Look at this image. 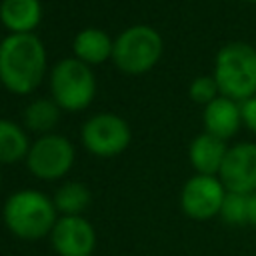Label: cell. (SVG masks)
<instances>
[{
	"label": "cell",
	"instance_id": "cell-1",
	"mask_svg": "<svg viewBox=\"0 0 256 256\" xmlns=\"http://www.w3.org/2000/svg\"><path fill=\"white\" fill-rule=\"evenodd\" d=\"M46 48L32 34H8L0 40V84L16 94H32L46 76Z\"/></svg>",
	"mask_w": 256,
	"mask_h": 256
},
{
	"label": "cell",
	"instance_id": "cell-2",
	"mask_svg": "<svg viewBox=\"0 0 256 256\" xmlns=\"http://www.w3.org/2000/svg\"><path fill=\"white\" fill-rule=\"evenodd\" d=\"M2 218L6 228L20 240H40L50 236L58 210L54 200L40 190L24 188L12 192L2 208Z\"/></svg>",
	"mask_w": 256,
	"mask_h": 256
},
{
	"label": "cell",
	"instance_id": "cell-3",
	"mask_svg": "<svg viewBox=\"0 0 256 256\" xmlns=\"http://www.w3.org/2000/svg\"><path fill=\"white\" fill-rule=\"evenodd\" d=\"M212 76L222 96L236 102L256 94V48L244 40H230L214 56Z\"/></svg>",
	"mask_w": 256,
	"mask_h": 256
},
{
	"label": "cell",
	"instance_id": "cell-4",
	"mask_svg": "<svg viewBox=\"0 0 256 256\" xmlns=\"http://www.w3.org/2000/svg\"><path fill=\"white\" fill-rule=\"evenodd\" d=\"M162 52L164 40L160 32L148 24H134L114 38L112 60L120 72L142 76L160 62Z\"/></svg>",
	"mask_w": 256,
	"mask_h": 256
},
{
	"label": "cell",
	"instance_id": "cell-5",
	"mask_svg": "<svg viewBox=\"0 0 256 256\" xmlns=\"http://www.w3.org/2000/svg\"><path fill=\"white\" fill-rule=\"evenodd\" d=\"M50 94L66 112L86 110L96 98V76L78 58H62L50 70Z\"/></svg>",
	"mask_w": 256,
	"mask_h": 256
},
{
	"label": "cell",
	"instance_id": "cell-6",
	"mask_svg": "<svg viewBox=\"0 0 256 256\" xmlns=\"http://www.w3.org/2000/svg\"><path fill=\"white\" fill-rule=\"evenodd\" d=\"M74 164V146L62 134H42L28 150L26 168L38 180H60Z\"/></svg>",
	"mask_w": 256,
	"mask_h": 256
},
{
	"label": "cell",
	"instance_id": "cell-7",
	"mask_svg": "<svg viewBox=\"0 0 256 256\" xmlns=\"http://www.w3.org/2000/svg\"><path fill=\"white\" fill-rule=\"evenodd\" d=\"M84 148L98 158H112L122 154L132 140V130L128 122L112 112H100L90 116L82 126Z\"/></svg>",
	"mask_w": 256,
	"mask_h": 256
},
{
	"label": "cell",
	"instance_id": "cell-8",
	"mask_svg": "<svg viewBox=\"0 0 256 256\" xmlns=\"http://www.w3.org/2000/svg\"><path fill=\"white\" fill-rule=\"evenodd\" d=\"M226 192L228 190L218 176L194 174L184 182L180 190V208L190 220H212L220 214Z\"/></svg>",
	"mask_w": 256,
	"mask_h": 256
},
{
	"label": "cell",
	"instance_id": "cell-9",
	"mask_svg": "<svg viewBox=\"0 0 256 256\" xmlns=\"http://www.w3.org/2000/svg\"><path fill=\"white\" fill-rule=\"evenodd\" d=\"M218 178L228 192H256V142H236L228 146Z\"/></svg>",
	"mask_w": 256,
	"mask_h": 256
},
{
	"label": "cell",
	"instance_id": "cell-10",
	"mask_svg": "<svg viewBox=\"0 0 256 256\" xmlns=\"http://www.w3.org/2000/svg\"><path fill=\"white\" fill-rule=\"evenodd\" d=\"M50 244L58 256H90L96 248V230L84 216H58Z\"/></svg>",
	"mask_w": 256,
	"mask_h": 256
},
{
	"label": "cell",
	"instance_id": "cell-11",
	"mask_svg": "<svg viewBox=\"0 0 256 256\" xmlns=\"http://www.w3.org/2000/svg\"><path fill=\"white\" fill-rule=\"evenodd\" d=\"M202 124H204V132L228 142L244 126L242 124V106H240V102L220 94L216 100H212L210 104L204 106Z\"/></svg>",
	"mask_w": 256,
	"mask_h": 256
},
{
	"label": "cell",
	"instance_id": "cell-12",
	"mask_svg": "<svg viewBox=\"0 0 256 256\" xmlns=\"http://www.w3.org/2000/svg\"><path fill=\"white\" fill-rule=\"evenodd\" d=\"M226 152H228V142L208 132H200L198 136H194V140L188 146V160L196 170V174L218 176L224 164Z\"/></svg>",
	"mask_w": 256,
	"mask_h": 256
},
{
	"label": "cell",
	"instance_id": "cell-13",
	"mask_svg": "<svg viewBox=\"0 0 256 256\" xmlns=\"http://www.w3.org/2000/svg\"><path fill=\"white\" fill-rule=\"evenodd\" d=\"M42 20L40 0H2L0 22L8 34H32Z\"/></svg>",
	"mask_w": 256,
	"mask_h": 256
},
{
	"label": "cell",
	"instance_id": "cell-14",
	"mask_svg": "<svg viewBox=\"0 0 256 256\" xmlns=\"http://www.w3.org/2000/svg\"><path fill=\"white\" fill-rule=\"evenodd\" d=\"M114 52V40L108 32L100 28H84L80 30L72 40V54L80 62L88 66L104 64L112 58Z\"/></svg>",
	"mask_w": 256,
	"mask_h": 256
},
{
	"label": "cell",
	"instance_id": "cell-15",
	"mask_svg": "<svg viewBox=\"0 0 256 256\" xmlns=\"http://www.w3.org/2000/svg\"><path fill=\"white\" fill-rule=\"evenodd\" d=\"M30 140L26 130L8 118H0V164H14L18 160H26Z\"/></svg>",
	"mask_w": 256,
	"mask_h": 256
},
{
	"label": "cell",
	"instance_id": "cell-16",
	"mask_svg": "<svg viewBox=\"0 0 256 256\" xmlns=\"http://www.w3.org/2000/svg\"><path fill=\"white\" fill-rule=\"evenodd\" d=\"M60 106L52 98H36L24 108V124L38 134H50L60 120Z\"/></svg>",
	"mask_w": 256,
	"mask_h": 256
},
{
	"label": "cell",
	"instance_id": "cell-17",
	"mask_svg": "<svg viewBox=\"0 0 256 256\" xmlns=\"http://www.w3.org/2000/svg\"><path fill=\"white\" fill-rule=\"evenodd\" d=\"M90 190L82 182H64L54 192V206L60 216H82L90 204Z\"/></svg>",
	"mask_w": 256,
	"mask_h": 256
},
{
	"label": "cell",
	"instance_id": "cell-18",
	"mask_svg": "<svg viewBox=\"0 0 256 256\" xmlns=\"http://www.w3.org/2000/svg\"><path fill=\"white\" fill-rule=\"evenodd\" d=\"M246 212H248V194L226 192L218 216L230 226H242L246 224Z\"/></svg>",
	"mask_w": 256,
	"mask_h": 256
},
{
	"label": "cell",
	"instance_id": "cell-19",
	"mask_svg": "<svg viewBox=\"0 0 256 256\" xmlns=\"http://www.w3.org/2000/svg\"><path fill=\"white\" fill-rule=\"evenodd\" d=\"M188 96L194 104H200L204 108L206 104H210L212 100H216L220 96V88L216 84V78L212 74L196 76L188 86Z\"/></svg>",
	"mask_w": 256,
	"mask_h": 256
},
{
	"label": "cell",
	"instance_id": "cell-20",
	"mask_svg": "<svg viewBox=\"0 0 256 256\" xmlns=\"http://www.w3.org/2000/svg\"><path fill=\"white\" fill-rule=\"evenodd\" d=\"M242 106V124L244 128H248L252 134H256V94L246 98L244 102H240Z\"/></svg>",
	"mask_w": 256,
	"mask_h": 256
},
{
	"label": "cell",
	"instance_id": "cell-21",
	"mask_svg": "<svg viewBox=\"0 0 256 256\" xmlns=\"http://www.w3.org/2000/svg\"><path fill=\"white\" fill-rule=\"evenodd\" d=\"M246 224L256 228V192L248 194V212H246Z\"/></svg>",
	"mask_w": 256,
	"mask_h": 256
},
{
	"label": "cell",
	"instance_id": "cell-22",
	"mask_svg": "<svg viewBox=\"0 0 256 256\" xmlns=\"http://www.w3.org/2000/svg\"><path fill=\"white\" fill-rule=\"evenodd\" d=\"M242 2H248V4H256V0H242Z\"/></svg>",
	"mask_w": 256,
	"mask_h": 256
},
{
	"label": "cell",
	"instance_id": "cell-23",
	"mask_svg": "<svg viewBox=\"0 0 256 256\" xmlns=\"http://www.w3.org/2000/svg\"><path fill=\"white\" fill-rule=\"evenodd\" d=\"M0 184H2V170H0Z\"/></svg>",
	"mask_w": 256,
	"mask_h": 256
}]
</instances>
